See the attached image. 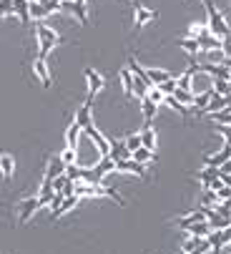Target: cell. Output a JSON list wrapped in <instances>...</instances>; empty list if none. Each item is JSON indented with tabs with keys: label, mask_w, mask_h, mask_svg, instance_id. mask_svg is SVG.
I'll use <instances>...</instances> for the list:
<instances>
[{
	"label": "cell",
	"mask_w": 231,
	"mask_h": 254,
	"mask_svg": "<svg viewBox=\"0 0 231 254\" xmlns=\"http://www.w3.org/2000/svg\"><path fill=\"white\" fill-rule=\"evenodd\" d=\"M35 38H38V58H48V53L60 43V35L51 28V25H46V23H41V25H35Z\"/></svg>",
	"instance_id": "obj_1"
},
{
	"label": "cell",
	"mask_w": 231,
	"mask_h": 254,
	"mask_svg": "<svg viewBox=\"0 0 231 254\" xmlns=\"http://www.w3.org/2000/svg\"><path fill=\"white\" fill-rule=\"evenodd\" d=\"M204 5H206V13H209V33L214 35V38H219V41H224V38H229V23H226V18H224V13L221 10H216V5H214V0H204Z\"/></svg>",
	"instance_id": "obj_2"
},
{
	"label": "cell",
	"mask_w": 231,
	"mask_h": 254,
	"mask_svg": "<svg viewBox=\"0 0 231 254\" xmlns=\"http://www.w3.org/2000/svg\"><path fill=\"white\" fill-rule=\"evenodd\" d=\"M138 136H141V149H148V151L156 154V128H153L151 121H143Z\"/></svg>",
	"instance_id": "obj_3"
},
{
	"label": "cell",
	"mask_w": 231,
	"mask_h": 254,
	"mask_svg": "<svg viewBox=\"0 0 231 254\" xmlns=\"http://www.w3.org/2000/svg\"><path fill=\"white\" fill-rule=\"evenodd\" d=\"M199 73V63L191 58V63H188V68L183 70V73L176 78V88H181V91H191V81H194V76Z\"/></svg>",
	"instance_id": "obj_4"
},
{
	"label": "cell",
	"mask_w": 231,
	"mask_h": 254,
	"mask_svg": "<svg viewBox=\"0 0 231 254\" xmlns=\"http://www.w3.org/2000/svg\"><path fill=\"white\" fill-rule=\"evenodd\" d=\"M116 171H126V174H136V176H146V166L133 161V159H121V161H113Z\"/></svg>",
	"instance_id": "obj_5"
},
{
	"label": "cell",
	"mask_w": 231,
	"mask_h": 254,
	"mask_svg": "<svg viewBox=\"0 0 231 254\" xmlns=\"http://www.w3.org/2000/svg\"><path fill=\"white\" fill-rule=\"evenodd\" d=\"M206 242H209L211 249L221 252L224 247H229V229H214V232H209L206 234Z\"/></svg>",
	"instance_id": "obj_6"
},
{
	"label": "cell",
	"mask_w": 231,
	"mask_h": 254,
	"mask_svg": "<svg viewBox=\"0 0 231 254\" xmlns=\"http://www.w3.org/2000/svg\"><path fill=\"white\" fill-rule=\"evenodd\" d=\"M58 10H68V13H73L75 18H78L83 25L88 23V15H86V5H81V3H75V0H60V5H58Z\"/></svg>",
	"instance_id": "obj_7"
},
{
	"label": "cell",
	"mask_w": 231,
	"mask_h": 254,
	"mask_svg": "<svg viewBox=\"0 0 231 254\" xmlns=\"http://www.w3.org/2000/svg\"><path fill=\"white\" fill-rule=\"evenodd\" d=\"M199 73H206L209 78H229V65H216V63H201Z\"/></svg>",
	"instance_id": "obj_8"
},
{
	"label": "cell",
	"mask_w": 231,
	"mask_h": 254,
	"mask_svg": "<svg viewBox=\"0 0 231 254\" xmlns=\"http://www.w3.org/2000/svg\"><path fill=\"white\" fill-rule=\"evenodd\" d=\"M226 161H229V141H224V149H221L219 154H211V156L204 159V164H206L209 169H219V166H224Z\"/></svg>",
	"instance_id": "obj_9"
},
{
	"label": "cell",
	"mask_w": 231,
	"mask_h": 254,
	"mask_svg": "<svg viewBox=\"0 0 231 254\" xmlns=\"http://www.w3.org/2000/svg\"><path fill=\"white\" fill-rule=\"evenodd\" d=\"M146 78H148V83H151V86H161L164 81L176 78V76H171L169 70H164V68H146Z\"/></svg>",
	"instance_id": "obj_10"
},
{
	"label": "cell",
	"mask_w": 231,
	"mask_h": 254,
	"mask_svg": "<svg viewBox=\"0 0 231 254\" xmlns=\"http://www.w3.org/2000/svg\"><path fill=\"white\" fill-rule=\"evenodd\" d=\"M38 211V196H30V199H25L23 204H20V211H18V219H20V224H25L30 216Z\"/></svg>",
	"instance_id": "obj_11"
},
{
	"label": "cell",
	"mask_w": 231,
	"mask_h": 254,
	"mask_svg": "<svg viewBox=\"0 0 231 254\" xmlns=\"http://www.w3.org/2000/svg\"><path fill=\"white\" fill-rule=\"evenodd\" d=\"M133 8H136V28H143L148 20H153V18H159V13L156 10H146L138 0H133Z\"/></svg>",
	"instance_id": "obj_12"
},
{
	"label": "cell",
	"mask_w": 231,
	"mask_h": 254,
	"mask_svg": "<svg viewBox=\"0 0 231 254\" xmlns=\"http://www.w3.org/2000/svg\"><path fill=\"white\" fill-rule=\"evenodd\" d=\"M86 81H88V98H96V93L103 88V78L93 68H86Z\"/></svg>",
	"instance_id": "obj_13"
},
{
	"label": "cell",
	"mask_w": 231,
	"mask_h": 254,
	"mask_svg": "<svg viewBox=\"0 0 231 254\" xmlns=\"http://www.w3.org/2000/svg\"><path fill=\"white\" fill-rule=\"evenodd\" d=\"M229 106V96H216V93H211V98H209V103H206V108H204V114H216V111H221V108H226Z\"/></svg>",
	"instance_id": "obj_14"
},
{
	"label": "cell",
	"mask_w": 231,
	"mask_h": 254,
	"mask_svg": "<svg viewBox=\"0 0 231 254\" xmlns=\"http://www.w3.org/2000/svg\"><path fill=\"white\" fill-rule=\"evenodd\" d=\"M108 159L111 161H121V159H131V151L123 146V141H116L111 143V151H108Z\"/></svg>",
	"instance_id": "obj_15"
},
{
	"label": "cell",
	"mask_w": 231,
	"mask_h": 254,
	"mask_svg": "<svg viewBox=\"0 0 231 254\" xmlns=\"http://www.w3.org/2000/svg\"><path fill=\"white\" fill-rule=\"evenodd\" d=\"M65 171V164L60 161V156H53L51 161H48V171H46V176L43 179H48V181H53L56 176H60Z\"/></svg>",
	"instance_id": "obj_16"
},
{
	"label": "cell",
	"mask_w": 231,
	"mask_h": 254,
	"mask_svg": "<svg viewBox=\"0 0 231 254\" xmlns=\"http://www.w3.org/2000/svg\"><path fill=\"white\" fill-rule=\"evenodd\" d=\"M28 0H13V15H18L20 18V23L23 25H28V20H30V13H28Z\"/></svg>",
	"instance_id": "obj_17"
},
{
	"label": "cell",
	"mask_w": 231,
	"mask_h": 254,
	"mask_svg": "<svg viewBox=\"0 0 231 254\" xmlns=\"http://www.w3.org/2000/svg\"><path fill=\"white\" fill-rule=\"evenodd\" d=\"M78 136H81V126L75 124V121H70L68 133H65V146L68 149H78Z\"/></svg>",
	"instance_id": "obj_18"
},
{
	"label": "cell",
	"mask_w": 231,
	"mask_h": 254,
	"mask_svg": "<svg viewBox=\"0 0 231 254\" xmlns=\"http://www.w3.org/2000/svg\"><path fill=\"white\" fill-rule=\"evenodd\" d=\"M35 76L41 78V83L46 88H51V73H48V65H46L43 58H35Z\"/></svg>",
	"instance_id": "obj_19"
},
{
	"label": "cell",
	"mask_w": 231,
	"mask_h": 254,
	"mask_svg": "<svg viewBox=\"0 0 231 254\" xmlns=\"http://www.w3.org/2000/svg\"><path fill=\"white\" fill-rule=\"evenodd\" d=\"M78 199H81V196H75V194H70V196H63V201H60V206H58V211H56V216H53V219H60V216H63L65 211H70L75 204H78Z\"/></svg>",
	"instance_id": "obj_20"
},
{
	"label": "cell",
	"mask_w": 231,
	"mask_h": 254,
	"mask_svg": "<svg viewBox=\"0 0 231 254\" xmlns=\"http://www.w3.org/2000/svg\"><path fill=\"white\" fill-rule=\"evenodd\" d=\"M13 169H15V161H13V156H8V154H3V156H0V171H3V179H5V181H10V176H13Z\"/></svg>",
	"instance_id": "obj_21"
},
{
	"label": "cell",
	"mask_w": 231,
	"mask_h": 254,
	"mask_svg": "<svg viewBox=\"0 0 231 254\" xmlns=\"http://www.w3.org/2000/svg\"><path fill=\"white\" fill-rule=\"evenodd\" d=\"M186 232H188V237H206V234L211 232V227H209V222L204 219V222H196V224L186 227Z\"/></svg>",
	"instance_id": "obj_22"
},
{
	"label": "cell",
	"mask_w": 231,
	"mask_h": 254,
	"mask_svg": "<svg viewBox=\"0 0 231 254\" xmlns=\"http://www.w3.org/2000/svg\"><path fill=\"white\" fill-rule=\"evenodd\" d=\"M141 101H143V106H141V111H143V121H153V116H156V108H159V106L153 103L148 96H143Z\"/></svg>",
	"instance_id": "obj_23"
},
{
	"label": "cell",
	"mask_w": 231,
	"mask_h": 254,
	"mask_svg": "<svg viewBox=\"0 0 231 254\" xmlns=\"http://www.w3.org/2000/svg\"><path fill=\"white\" fill-rule=\"evenodd\" d=\"M28 13H30V18H35V20H43L46 15H51L43 3H30V5H28Z\"/></svg>",
	"instance_id": "obj_24"
},
{
	"label": "cell",
	"mask_w": 231,
	"mask_h": 254,
	"mask_svg": "<svg viewBox=\"0 0 231 254\" xmlns=\"http://www.w3.org/2000/svg\"><path fill=\"white\" fill-rule=\"evenodd\" d=\"M164 103L169 106V108H173V111L176 114H181V116H188V111H191V108L188 106H183V103H178L173 96H164Z\"/></svg>",
	"instance_id": "obj_25"
},
{
	"label": "cell",
	"mask_w": 231,
	"mask_h": 254,
	"mask_svg": "<svg viewBox=\"0 0 231 254\" xmlns=\"http://www.w3.org/2000/svg\"><path fill=\"white\" fill-rule=\"evenodd\" d=\"M131 159L133 161H138V164H148V161H153V159H156V154H153V151H148V149H136L133 154H131Z\"/></svg>",
	"instance_id": "obj_26"
},
{
	"label": "cell",
	"mask_w": 231,
	"mask_h": 254,
	"mask_svg": "<svg viewBox=\"0 0 231 254\" xmlns=\"http://www.w3.org/2000/svg\"><path fill=\"white\" fill-rule=\"evenodd\" d=\"M121 81H123V91H126V96L131 98V96H133V76H131V70H128V68H121Z\"/></svg>",
	"instance_id": "obj_27"
},
{
	"label": "cell",
	"mask_w": 231,
	"mask_h": 254,
	"mask_svg": "<svg viewBox=\"0 0 231 254\" xmlns=\"http://www.w3.org/2000/svg\"><path fill=\"white\" fill-rule=\"evenodd\" d=\"M211 88H214L216 96H229V78H214Z\"/></svg>",
	"instance_id": "obj_28"
},
{
	"label": "cell",
	"mask_w": 231,
	"mask_h": 254,
	"mask_svg": "<svg viewBox=\"0 0 231 254\" xmlns=\"http://www.w3.org/2000/svg\"><path fill=\"white\" fill-rule=\"evenodd\" d=\"M178 46L186 51V53H191V56H196L201 48H199V43H196V38H183V41H178Z\"/></svg>",
	"instance_id": "obj_29"
},
{
	"label": "cell",
	"mask_w": 231,
	"mask_h": 254,
	"mask_svg": "<svg viewBox=\"0 0 231 254\" xmlns=\"http://www.w3.org/2000/svg\"><path fill=\"white\" fill-rule=\"evenodd\" d=\"M178 103H183V106H188V103H194V93H191V91H181V88H176L173 93H171Z\"/></svg>",
	"instance_id": "obj_30"
},
{
	"label": "cell",
	"mask_w": 231,
	"mask_h": 254,
	"mask_svg": "<svg viewBox=\"0 0 231 254\" xmlns=\"http://www.w3.org/2000/svg\"><path fill=\"white\" fill-rule=\"evenodd\" d=\"M58 156H60V161H63L65 166H68V164H75V156H78V149H68V146H65V149H63Z\"/></svg>",
	"instance_id": "obj_31"
},
{
	"label": "cell",
	"mask_w": 231,
	"mask_h": 254,
	"mask_svg": "<svg viewBox=\"0 0 231 254\" xmlns=\"http://www.w3.org/2000/svg\"><path fill=\"white\" fill-rule=\"evenodd\" d=\"M123 146H126V149H128V151L133 154L136 149H141V136H138V133H131V136H128V138L123 141Z\"/></svg>",
	"instance_id": "obj_32"
},
{
	"label": "cell",
	"mask_w": 231,
	"mask_h": 254,
	"mask_svg": "<svg viewBox=\"0 0 231 254\" xmlns=\"http://www.w3.org/2000/svg\"><path fill=\"white\" fill-rule=\"evenodd\" d=\"M81 169H83V166H75V164H68L63 174H65V176H68L70 181H78V179H81Z\"/></svg>",
	"instance_id": "obj_33"
},
{
	"label": "cell",
	"mask_w": 231,
	"mask_h": 254,
	"mask_svg": "<svg viewBox=\"0 0 231 254\" xmlns=\"http://www.w3.org/2000/svg\"><path fill=\"white\" fill-rule=\"evenodd\" d=\"M153 88H159L164 96H171V93L176 91V78H169V81H164L161 86H153Z\"/></svg>",
	"instance_id": "obj_34"
},
{
	"label": "cell",
	"mask_w": 231,
	"mask_h": 254,
	"mask_svg": "<svg viewBox=\"0 0 231 254\" xmlns=\"http://www.w3.org/2000/svg\"><path fill=\"white\" fill-rule=\"evenodd\" d=\"M214 121H219V126H229V108H221L216 114H209Z\"/></svg>",
	"instance_id": "obj_35"
},
{
	"label": "cell",
	"mask_w": 231,
	"mask_h": 254,
	"mask_svg": "<svg viewBox=\"0 0 231 254\" xmlns=\"http://www.w3.org/2000/svg\"><path fill=\"white\" fill-rule=\"evenodd\" d=\"M146 96H148V98H151L153 103H156V106H159V103L164 101V93H161L159 88H148V93H146Z\"/></svg>",
	"instance_id": "obj_36"
},
{
	"label": "cell",
	"mask_w": 231,
	"mask_h": 254,
	"mask_svg": "<svg viewBox=\"0 0 231 254\" xmlns=\"http://www.w3.org/2000/svg\"><path fill=\"white\" fill-rule=\"evenodd\" d=\"M216 201H219V199H216V194L206 189V191H204V199H201V206H211V204H216Z\"/></svg>",
	"instance_id": "obj_37"
},
{
	"label": "cell",
	"mask_w": 231,
	"mask_h": 254,
	"mask_svg": "<svg viewBox=\"0 0 231 254\" xmlns=\"http://www.w3.org/2000/svg\"><path fill=\"white\" fill-rule=\"evenodd\" d=\"M219 133L224 136V141H229V126H219Z\"/></svg>",
	"instance_id": "obj_38"
},
{
	"label": "cell",
	"mask_w": 231,
	"mask_h": 254,
	"mask_svg": "<svg viewBox=\"0 0 231 254\" xmlns=\"http://www.w3.org/2000/svg\"><path fill=\"white\" fill-rule=\"evenodd\" d=\"M75 3H81V5H86V0H75Z\"/></svg>",
	"instance_id": "obj_39"
},
{
	"label": "cell",
	"mask_w": 231,
	"mask_h": 254,
	"mask_svg": "<svg viewBox=\"0 0 231 254\" xmlns=\"http://www.w3.org/2000/svg\"><path fill=\"white\" fill-rule=\"evenodd\" d=\"M201 3H204V0H201Z\"/></svg>",
	"instance_id": "obj_40"
},
{
	"label": "cell",
	"mask_w": 231,
	"mask_h": 254,
	"mask_svg": "<svg viewBox=\"0 0 231 254\" xmlns=\"http://www.w3.org/2000/svg\"><path fill=\"white\" fill-rule=\"evenodd\" d=\"M181 254H183V252H181Z\"/></svg>",
	"instance_id": "obj_41"
}]
</instances>
